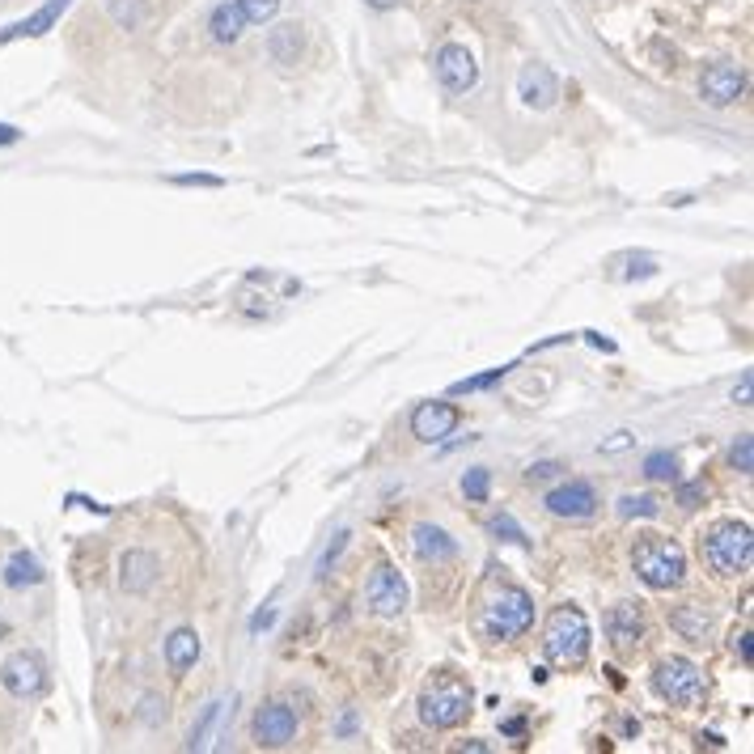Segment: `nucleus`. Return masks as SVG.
I'll return each instance as SVG.
<instances>
[{
    "label": "nucleus",
    "mask_w": 754,
    "mask_h": 754,
    "mask_svg": "<svg viewBox=\"0 0 754 754\" xmlns=\"http://www.w3.org/2000/svg\"><path fill=\"white\" fill-rule=\"evenodd\" d=\"M653 691L661 699H670L674 708H699L708 695V678L704 670L687 657H666L661 666L653 670Z\"/></svg>",
    "instance_id": "obj_5"
},
{
    "label": "nucleus",
    "mask_w": 754,
    "mask_h": 754,
    "mask_svg": "<svg viewBox=\"0 0 754 754\" xmlns=\"http://www.w3.org/2000/svg\"><path fill=\"white\" fill-rule=\"evenodd\" d=\"M543 649L555 666H581L589 657V619L581 615L577 606H560L555 615L547 619V636H543Z\"/></svg>",
    "instance_id": "obj_4"
},
{
    "label": "nucleus",
    "mask_w": 754,
    "mask_h": 754,
    "mask_svg": "<svg viewBox=\"0 0 754 754\" xmlns=\"http://www.w3.org/2000/svg\"><path fill=\"white\" fill-rule=\"evenodd\" d=\"M606 636L610 644H615L619 653H632L640 636H644V619H640V606L636 602H619V606H610V615H606Z\"/></svg>",
    "instance_id": "obj_16"
},
{
    "label": "nucleus",
    "mask_w": 754,
    "mask_h": 754,
    "mask_svg": "<svg viewBox=\"0 0 754 754\" xmlns=\"http://www.w3.org/2000/svg\"><path fill=\"white\" fill-rule=\"evenodd\" d=\"M547 509L555 517H568V522H585V517H594V509H598V492L589 488L585 479H572L547 496Z\"/></svg>",
    "instance_id": "obj_13"
},
{
    "label": "nucleus",
    "mask_w": 754,
    "mask_h": 754,
    "mask_svg": "<svg viewBox=\"0 0 754 754\" xmlns=\"http://www.w3.org/2000/svg\"><path fill=\"white\" fill-rule=\"evenodd\" d=\"M471 687H466L462 678L454 674H437L428 687L420 691V721L428 729H454L466 721V712H471Z\"/></svg>",
    "instance_id": "obj_3"
},
{
    "label": "nucleus",
    "mask_w": 754,
    "mask_h": 754,
    "mask_svg": "<svg viewBox=\"0 0 754 754\" xmlns=\"http://www.w3.org/2000/svg\"><path fill=\"white\" fill-rule=\"evenodd\" d=\"M509 369H513V365H496V369L479 373V377H466V382H458V386H454V394H475V390H488V386H496V382H505Z\"/></svg>",
    "instance_id": "obj_29"
},
{
    "label": "nucleus",
    "mask_w": 754,
    "mask_h": 754,
    "mask_svg": "<svg viewBox=\"0 0 754 754\" xmlns=\"http://www.w3.org/2000/svg\"><path fill=\"white\" fill-rule=\"evenodd\" d=\"M17 136H22V132H17V128H9V123H0V145H13Z\"/></svg>",
    "instance_id": "obj_41"
},
{
    "label": "nucleus",
    "mask_w": 754,
    "mask_h": 754,
    "mask_svg": "<svg viewBox=\"0 0 754 754\" xmlns=\"http://www.w3.org/2000/svg\"><path fill=\"white\" fill-rule=\"evenodd\" d=\"M632 564L649 589H674V585H682V577H687V551H682L674 538H661V534L640 538L636 551H632Z\"/></svg>",
    "instance_id": "obj_2"
},
{
    "label": "nucleus",
    "mask_w": 754,
    "mask_h": 754,
    "mask_svg": "<svg viewBox=\"0 0 754 754\" xmlns=\"http://www.w3.org/2000/svg\"><path fill=\"white\" fill-rule=\"evenodd\" d=\"M0 581H5L9 589H30L43 581V564L34 560L30 551H13L5 560V572H0Z\"/></svg>",
    "instance_id": "obj_22"
},
{
    "label": "nucleus",
    "mask_w": 754,
    "mask_h": 754,
    "mask_svg": "<svg viewBox=\"0 0 754 754\" xmlns=\"http://www.w3.org/2000/svg\"><path fill=\"white\" fill-rule=\"evenodd\" d=\"M488 492H492V475L483 471V466H475V471L462 475V496L471 500V505H483V500H488Z\"/></svg>",
    "instance_id": "obj_27"
},
{
    "label": "nucleus",
    "mask_w": 754,
    "mask_h": 754,
    "mask_svg": "<svg viewBox=\"0 0 754 754\" xmlns=\"http://www.w3.org/2000/svg\"><path fill=\"white\" fill-rule=\"evenodd\" d=\"M530 623H534V598L526 594V589H517V585L500 589V594L492 598V606H488V619H483V627H488L492 640L526 636Z\"/></svg>",
    "instance_id": "obj_6"
},
{
    "label": "nucleus",
    "mask_w": 754,
    "mask_h": 754,
    "mask_svg": "<svg viewBox=\"0 0 754 754\" xmlns=\"http://www.w3.org/2000/svg\"><path fill=\"white\" fill-rule=\"evenodd\" d=\"M272 60L276 64H297V51H301V30L297 26H276L272 30Z\"/></svg>",
    "instance_id": "obj_24"
},
{
    "label": "nucleus",
    "mask_w": 754,
    "mask_h": 754,
    "mask_svg": "<svg viewBox=\"0 0 754 754\" xmlns=\"http://www.w3.org/2000/svg\"><path fill=\"white\" fill-rule=\"evenodd\" d=\"M517 98H522L530 111H551L560 102V81L547 64H526L522 77H517Z\"/></svg>",
    "instance_id": "obj_12"
},
{
    "label": "nucleus",
    "mask_w": 754,
    "mask_h": 754,
    "mask_svg": "<svg viewBox=\"0 0 754 754\" xmlns=\"http://www.w3.org/2000/svg\"><path fill=\"white\" fill-rule=\"evenodd\" d=\"M458 420L462 416L454 403H424V407H416V416H411V433L424 445H441L458 428Z\"/></svg>",
    "instance_id": "obj_14"
},
{
    "label": "nucleus",
    "mask_w": 754,
    "mask_h": 754,
    "mask_svg": "<svg viewBox=\"0 0 754 754\" xmlns=\"http://www.w3.org/2000/svg\"><path fill=\"white\" fill-rule=\"evenodd\" d=\"M242 26H246V17L238 9V0H225V5H217L212 17H208V30H212V39L217 43H233L242 34Z\"/></svg>",
    "instance_id": "obj_23"
},
{
    "label": "nucleus",
    "mask_w": 754,
    "mask_h": 754,
    "mask_svg": "<svg viewBox=\"0 0 754 754\" xmlns=\"http://www.w3.org/2000/svg\"><path fill=\"white\" fill-rule=\"evenodd\" d=\"M174 183H183V187H221V178H212V174H183V178H174Z\"/></svg>",
    "instance_id": "obj_35"
},
{
    "label": "nucleus",
    "mask_w": 754,
    "mask_h": 754,
    "mask_svg": "<svg viewBox=\"0 0 754 754\" xmlns=\"http://www.w3.org/2000/svg\"><path fill=\"white\" fill-rule=\"evenodd\" d=\"M0 636H5V619H0Z\"/></svg>",
    "instance_id": "obj_43"
},
{
    "label": "nucleus",
    "mask_w": 754,
    "mask_h": 754,
    "mask_svg": "<svg viewBox=\"0 0 754 754\" xmlns=\"http://www.w3.org/2000/svg\"><path fill=\"white\" fill-rule=\"evenodd\" d=\"M157 572H161L157 555H149V551H128V555L119 560V585L128 589V594H145V589H153Z\"/></svg>",
    "instance_id": "obj_18"
},
{
    "label": "nucleus",
    "mask_w": 754,
    "mask_h": 754,
    "mask_svg": "<svg viewBox=\"0 0 754 754\" xmlns=\"http://www.w3.org/2000/svg\"><path fill=\"white\" fill-rule=\"evenodd\" d=\"M704 496H708V483H704V479H695V483H678V505H682V509H695Z\"/></svg>",
    "instance_id": "obj_32"
},
{
    "label": "nucleus",
    "mask_w": 754,
    "mask_h": 754,
    "mask_svg": "<svg viewBox=\"0 0 754 754\" xmlns=\"http://www.w3.org/2000/svg\"><path fill=\"white\" fill-rule=\"evenodd\" d=\"M750 390H754V377L746 373V377H742V386H738V390H733V403H742V407H750Z\"/></svg>",
    "instance_id": "obj_38"
},
{
    "label": "nucleus",
    "mask_w": 754,
    "mask_h": 754,
    "mask_svg": "<svg viewBox=\"0 0 754 754\" xmlns=\"http://www.w3.org/2000/svg\"><path fill=\"white\" fill-rule=\"evenodd\" d=\"M111 9H115V17H119V26H128V30H132V26L140 22V5H136V0H128V5H123V0H115Z\"/></svg>",
    "instance_id": "obj_33"
},
{
    "label": "nucleus",
    "mask_w": 754,
    "mask_h": 754,
    "mask_svg": "<svg viewBox=\"0 0 754 754\" xmlns=\"http://www.w3.org/2000/svg\"><path fill=\"white\" fill-rule=\"evenodd\" d=\"M733 653H738V657L746 661V666H750V632H738V636H733Z\"/></svg>",
    "instance_id": "obj_39"
},
{
    "label": "nucleus",
    "mask_w": 754,
    "mask_h": 754,
    "mask_svg": "<svg viewBox=\"0 0 754 754\" xmlns=\"http://www.w3.org/2000/svg\"><path fill=\"white\" fill-rule=\"evenodd\" d=\"M632 445V433H615L610 441H602V454H619V450H627Z\"/></svg>",
    "instance_id": "obj_37"
},
{
    "label": "nucleus",
    "mask_w": 754,
    "mask_h": 754,
    "mask_svg": "<svg viewBox=\"0 0 754 754\" xmlns=\"http://www.w3.org/2000/svg\"><path fill=\"white\" fill-rule=\"evenodd\" d=\"M233 716V695L225 699H212V704L204 708V716L195 721V729H191V738H187V750H212V746H221V738H225V721Z\"/></svg>",
    "instance_id": "obj_15"
},
{
    "label": "nucleus",
    "mask_w": 754,
    "mask_h": 754,
    "mask_svg": "<svg viewBox=\"0 0 754 754\" xmlns=\"http://www.w3.org/2000/svg\"><path fill=\"white\" fill-rule=\"evenodd\" d=\"M729 462H733V471H742V475H750V471H754V441H750V433H742L738 441H733Z\"/></svg>",
    "instance_id": "obj_31"
},
{
    "label": "nucleus",
    "mask_w": 754,
    "mask_h": 754,
    "mask_svg": "<svg viewBox=\"0 0 754 754\" xmlns=\"http://www.w3.org/2000/svg\"><path fill=\"white\" fill-rule=\"evenodd\" d=\"M699 94H704L708 106H733L746 94V68L729 64V60L704 68V77H699Z\"/></svg>",
    "instance_id": "obj_9"
},
{
    "label": "nucleus",
    "mask_w": 754,
    "mask_h": 754,
    "mask_svg": "<svg viewBox=\"0 0 754 754\" xmlns=\"http://www.w3.org/2000/svg\"><path fill=\"white\" fill-rule=\"evenodd\" d=\"M365 5H373V9H394L399 0H365Z\"/></svg>",
    "instance_id": "obj_42"
},
{
    "label": "nucleus",
    "mask_w": 754,
    "mask_h": 754,
    "mask_svg": "<svg viewBox=\"0 0 754 754\" xmlns=\"http://www.w3.org/2000/svg\"><path fill=\"white\" fill-rule=\"evenodd\" d=\"M68 9H73V0H47L43 9H34L30 17H22V22H13V26L0 30V43H13V39H39V34H47Z\"/></svg>",
    "instance_id": "obj_17"
},
{
    "label": "nucleus",
    "mask_w": 754,
    "mask_h": 754,
    "mask_svg": "<svg viewBox=\"0 0 754 754\" xmlns=\"http://www.w3.org/2000/svg\"><path fill=\"white\" fill-rule=\"evenodd\" d=\"M661 505L657 496H623L619 500V517H657Z\"/></svg>",
    "instance_id": "obj_30"
},
{
    "label": "nucleus",
    "mask_w": 754,
    "mask_h": 754,
    "mask_svg": "<svg viewBox=\"0 0 754 754\" xmlns=\"http://www.w3.org/2000/svg\"><path fill=\"white\" fill-rule=\"evenodd\" d=\"M200 653H204V644H200V636H195V627H178V632H170V640H166L170 674H187L195 661H200Z\"/></svg>",
    "instance_id": "obj_20"
},
{
    "label": "nucleus",
    "mask_w": 754,
    "mask_h": 754,
    "mask_svg": "<svg viewBox=\"0 0 754 754\" xmlns=\"http://www.w3.org/2000/svg\"><path fill=\"white\" fill-rule=\"evenodd\" d=\"M297 733V712L284 704V699H272V704H263L255 712V742L267 746V750H280L289 746Z\"/></svg>",
    "instance_id": "obj_10"
},
{
    "label": "nucleus",
    "mask_w": 754,
    "mask_h": 754,
    "mask_svg": "<svg viewBox=\"0 0 754 754\" xmlns=\"http://www.w3.org/2000/svg\"><path fill=\"white\" fill-rule=\"evenodd\" d=\"M670 623H674V632H678L682 640H691V644H704L708 632H712V615H708L704 606H695V602L678 606L674 615H670Z\"/></svg>",
    "instance_id": "obj_21"
},
{
    "label": "nucleus",
    "mask_w": 754,
    "mask_h": 754,
    "mask_svg": "<svg viewBox=\"0 0 754 754\" xmlns=\"http://www.w3.org/2000/svg\"><path fill=\"white\" fill-rule=\"evenodd\" d=\"M433 64H437V77L450 94H466V89H475V81H479V64L462 43H445Z\"/></svg>",
    "instance_id": "obj_11"
},
{
    "label": "nucleus",
    "mask_w": 754,
    "mask_h": 754,
    "mask_svg": "<svg viewBox=\"0 0 754 754\" xmlns=\"http://www.w3.org/2000/svg\"><path fill=\"white\" fill-rule=\"evenodd\" d=\"M0 682H5V691L17 695V699H34L47 691V661L39 653H13L5 666H0Z\"/></svg>",
    "instance_id": "obj_8"
},
{
    "label": "nucleus",
    "mask_w": 754,
    "mask_h": 754,
    "mask_svg": "<svg viewBox=\"0 0 754 754\" xmlns=\"http://www.w3.org/2000/svg\"><path fill=\"white\" fill-rule=\"evenodd\" d=\"M238 9L250 26H263V22H272V17L280 13V0H238Z\"/></svg>",
    "instance_id": "obj_28"
},
{
    "label": "nucleus",
    "mask_w": 754,
    "mask_h": 754,
    "mask_svg": "<svg viewBox=\"0 0 754 754\" xmlns=\"http://www.w3.org/2000/svg\"><path fill=\"white\" fill-rule=\"evenodd\" d=\"M488 534L500 538V543H513V547H526V543H530L526 530L517 526V517H513V513H496L492 522H488Z\"/></svg>",
    "instance_id": "obj_26"
},
{
    "label": "nucleus",
    "mask_w": 754,
    "mask_h": 754,
    "mask_svg": "<svg viewBox=\"0 0 754 754\" xmlns=\"http://www.w3.org/2000/svg\"><path fill=\"white\" fill-rule=\"evenodd\" d=\"M344 547H348V534H339V538H335V547H331L327 555H322V564H318V577H327V568L335 564V555H339V551H344Z\"/></svg>",
    "instance_id": "obj_36"
},
{
    "label": "nucleus",
    "mask_w": 754,
    "mask_h": 754,
    "mask_svg": "<svg viewBox=\"0 0 754 754\" xmlns=\"http://www.w3.org/2000/svg\"><path fill=\"white\" fill-rule=\"evenodd\" d=\"M411 543H416V555L424 564H445V560H454L458 555V543L433 522H420L416 530H411Z\"/></svg>",
    "instance_id": "obj_19"
},
{
    "label": "nucleus",
    "mask_w": 754,
    "mask_h": 754,
    "mask_svg": "<svg viewBox=\"0 0 754 754\" xmlns=\"http://www.w3.org/2000/svg\"><path fill=\"white\" fill-rule=\"evenodd\" d=\"M560 471H564V462H534L526 475H530V483H543V479H555Z\"/></svg>",
    "instance_id": "obj_34"
},
{
    "label": "nucleus",
    "mask_w": 754,
    "mask_h": 754,
    "mask_svg": "<svg viewBox=\"0 0 754 754\" xmlns=\"http://www.w3.org/2000/svg\"><path fill=\"white\" fill-rule=\"evenodd\" d=\"M365 602L377 619H394L407 610V581L399 577L394 564H377L369 572V585H365Z\"/></svg>",
    "instance_id": "obj_7"
},
{
    "label": "nucleus",
    "mask_w": 754,
    "mask_h": 754,
    "mask_svg": "<svg viewBox=\"0 0 754 754\" xmlns=\"http://www.w3.org/2000/svg\"><path fill=\"white\" fill-rule=\"evenodd\" d=\"M276 623V610H259L255 619H250V632H263V627H272Z\"/></svg>",
    "instance_id": "obj_40"
},
{
    "label": "nucleus",
    "mask_w": 754,
    "mask_h": 754,
    "mask_svg": "<svg viewBox=\"0 0 754 754\" xmlns=\"http://www.w3.org/2000/svg\"><path fill=\"white\" fill-rule=\"evenodd\" d=\"M644 475H649L653 483H678V454L670 450H657L644 458Z\"/></svg>",
    "instance_id": "obj_25"
},
{
    "label": "nucleus",
    "mask_w": 754,
    "mask_h": 754,
    "mask_svg": "<svg viewBox=\"0 0 754 754\" xmlns=\"http://www.w3.org/2000/svg\"><path fill=\"white\" fill-rule=\"evenodd\" d=\"M704 560L716 577H742L754 564V534L746 522H716L704 534Z\"/></svg>",
    "instance_id": "obj_1"
}]
</instances>
